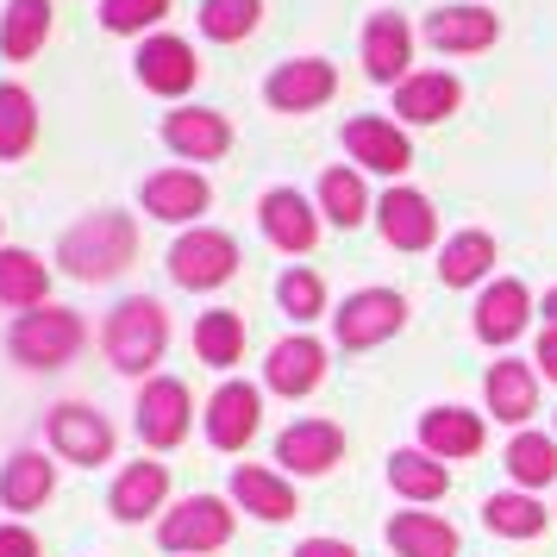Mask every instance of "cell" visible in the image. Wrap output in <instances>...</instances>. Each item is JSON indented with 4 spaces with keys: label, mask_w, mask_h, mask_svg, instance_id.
<instances>
[{
    "label": "cell",
    "mask_w": 557,
    "mask_h": 557,
    "mask_svg": "<svg viewBox=\"0 0 557 557\" xmlns=\"http://www.w3.org/2000/svg\"><path fill=\"white\" fill-rule=\"evenodd\" d=\"M488 263H495V238L488 232H457V238H445L438 276H445V288H470V282L488 276Z\"/></svg>",
    "instance_id": "obj_34"
},
{
    "label": "cell",
    "mask_w": 557,
    "mask_h": 557,
    "mask_svg": "<svg viewBox=\"0 0 557 557\" xmlns=\"http://www.w3.org/2000/svg\"><path fill=\"white\" fill-rule=\"evenodd\" d=\"M195 76H201V63H195V51L182 38H145L138 45V82L151 95H188Z\"/></svg>",
    "instance_id": "obj_20"
},
{
    "label": "cell",
    "mask_w": 557,
    "mask_h": 557,
    "mask_svg": "<svg viewBox=\"0 0 557 557\" xmlns=\"http://www.w3.org/2000/svg\"><path fill=\"white\" fill-rule=\"evenodd\" d=\"M257 220L270 232V245H282V251H313V238H320V213L307 207L301 188H270Z\"/></svg>",
    "instance_id": "obj_16"
},
{
    "label": "cell",
    "mask_w": 557,
    "mask_h": 557,
    "mask_svg": "<svg viewBox=\"0 0 557 557\" xmlns=\"http://www.w3.org/2000/svg\"><path fill=\"white\" fill-rule=\"evenodd\" d=\"M188 388H182L176 376H151L145 388H138V438L151 445V451H170V445H182L188 438Z\"/></svg>",
    "instance_id": "obj_7"
},
{
    "label": "cell",
    "mask_w": 557,
    "mask_h": 557,
    "mask_svg": "<svg viewBox=\"0 0 557 557\" xmlns=\"http://www.w3.org/2000/svg\"><path fill=\"white\" fill-rule=\"evenodd\" d=\"M45 38H51V0H7L0 51L13 57V63H26V57L45 51Z\"/></svg>",
    "instance_id": "obj_29"
},
{
    "label": "cell",
    "mask_w": 557,
    "mask_h": 557,
    "mask_svg": "<svg viewBox=\"0 0 557 557\" xmlns=\"http://www.w3.org/2000/svg\"><path fill=\"white\" fill-rule=\"evenodd\" d=\"M45 295H51V270L38 263L32 251H0V301L7 307H45Z\"/></svg>",
    "instance_id": "obj_33"
},
{
    "label": "cell",
    "mask_w": 557,
    "mask_h": 557,
    "mask_svg": "<svg viewBox=\"0 0 557 557\" xmlns=\"http://www.w3.org/2000/svg\"><path fill=\"white\" fill-rule=\"evenodd\" d=\"M388 545L401 557H457V527L445 513H395L388 520Z\"/></svg>",
    "instance_id": "obj_28"
},
{
    "label": "cell",
    "mask_w": 557,
    "mask_h": 557,
    "mask_svg": "<svg viewBox=\"0 0 557 557\" xmlns=\"http://www.w3.org/2000/svg\"><path fill=\"white\" fill-rule=\"evenodd\" d=\"M407 63H413L407 20L401 13H370V26H363V70L376 82H407Z\"/></svg>",
    "instance_id": "obj_17"
},
{
    "label": "cell",
    "mask_w": 557,
    "mask_h": 557,
    "mask_svg": "<svg viewBox=\"0 0 557 557\" xmlns=\"http://www.w3.org/2000/svg\"><path fill=\"white\" fill-rule=\"evenodd\" d=\"M545 326H557V288L545 295Z\"/></svg>",
    "instance_id": "obj_44"
},
{
    "label": "cell",
    "mask_w": 557,
    "mask_h": 557,
    "mask_svg": "<svg viewBox=\"0 0 557 557\" xmlns=\"http://www.w3.org/2000/svg\"><path fill=\"white\" fill-rule=\"evenodd\" d=\"M263 426V395L251 382H220V395L207 401V438L213 451H245Z\"/></svg>",
    "instance_id": "obj_8"
},
{
    "label": "cell",
    "mask_w": 557,
    "mask_h": 557,
    "mask_svg": "<svg viewBox=\"0 0 557 557\" xmlns=\"http://www.w3.org/2000/svg\"><path fill=\"white\" fill-rule=\"evenodd\" d=\"M276 295H282V307H288L295 320H313V313L326 307V288H320L313 270H288V276L276 282Z\"/></svg>",
    "instance_id": "obj_40"
},
{
    "label": "cell",
    "mask_w": 557,
    "mask_h": 557,
    "mask_svg": "<svg viewBox=\"0 0 557 557\" xmlns=\"http://www.w3.org/2000/svg\"><path fill=\"white\" fill-rule=\"evenodd\" d=\"M107 357H113V370H126V376H145L163 345H170V313L151 301V295H132L107 313V332H101Z\"/></svg>",
    "instance_id": "obj_2"
},
{
    "label": "cell",
    "mask_w": 557,
    "mask_h": 557,
    "mask_svg": "<svg viewBox=\"0 0 557 557\" xmlns=\"http://www.w3.org/2000/svg\"><path fill=\"white\" fill-rule=\"evenodd\" d=\"M507 476L520 482V488H545V482H557V438H545V432H520L513 445H507Z\"/></svg>",
    "instance_id": "obj_36"
},
{
    "label": "cell",
    "mask_w": 557,
    "mask_h": 557,
    "mask_svg": "<svg viewBox=\"0 0 557 557\" xmlns=\"http://www.w3.org/2000/svg\"><path fill=\"white\" fill-rule=\"evenodd\" d=\"M57 488V470L45 463L38 451H20L7 457V470H0V507H13V513H32V507H45Z\"/></svg>",
    "instance_id": "obj_27"
},
{
    "label": "cell",
    "mask_w": 557,
    "mask_h": 557,
    "mask_svg": "<svg viewBox=\"0 0 557 557\" xmlns=\"http://www.w3.org/2000/svg\"><path fill=\"white\" fill-rule=\"evenodd\" d=\"M482 413L470 407H426L420 413V451H432L438 463H451V457H476L482 451Z\"/></svg>",
    "instance_id": "obj_15"
},
{
    "label": "cell",
    "mask_w": 557,
    "mask_h": 557,
    "mask_svg": "<svg viewBox=\"0 0 557 557\" xmlns=\"http://www.w3.org/2000/svg\"><path fill=\"white\" fill-rule=\"evenodd\" d=\"M382 238L395 245V251H426L432 238H438V213L420 188H388L382 195Z\"/></svg>",
    "instance_id": "obj_14"
},
{
    "label": "cell",
    "mask_w": 557,
    "mask_h": 557,
    "mask_svg": "<svg viewBox=\"0 0 557 557\" xmlns=\"http://www.w3.org/2000/svg\"><path fill=\"white\" fill-rule=\"evenodd\" d=\"M82 313L76 307H32V313H20L13 320V332H7V351L20 357L26 370H63L70 357L82 351Z\"/></svg>",
    "instance_id": "obj_3"
},
{
    "label": "cell",
    "mask_w": 557,
    "mask_h": 557,
    "mask_svg": "<svg viewBox=\"0 0 557 557\" xmlns=\"http://www.w3.org/2000/svg\"><path fill=\"white\" fill-rule=\"evenodd\" d=\"M163 145L176 157H195V163H213V157L232 151V126L226 113H213V107H182L163 120Z\"/></svg>",
    "instance_id": "obj_12"
},
{
    "label": "cell",
    "mask_w": 557,
    "mask_h": 557,
    "mask_svg": "<svg viewBox=\"0 0 557 557\" xmlns=\"http://www.w3.org/2000/svg\"><path fill=\"white\" fill-rule=\"evenodd\" d=\"M132 257H138V226H132V213H113V207L76 220L57 245V263L76 282H113Z\"/></svg>",
    "instance_id": "obj_1"
},
{
    "label": "cell",
    "mask_w": 557,
    "mask_h": 557,
    "mask_svg": "<svg viewBox=\"0 0 557 557\" xmlns=\"http://www.w3.org/2000/svg\"><path fill=\"white\" fill-rule=\"evenodd\" d=\"M532 363H539V370H545V376L557 382V326L539 332V351H532Z\"/></svg>",
    "instance_id": "obj_43"
},
{
    "label": "cell",
    "mask_w": 557,
    "mask_h": 557,
    "mask_svg": "<svg viewBox=\"0 0 557 557\" xmlns=\"http://www.w3.org/2000/svg\"><path fill=\"white\" fill-rule=\"evenodd\" d=\"M457 101H463V88H457V76H445V70L407 76L401 88H395V113L413 120V126H438L445 113H457Z\"/></svg>",
    "instance_id": "obj_24"
},
{
    "label": "cell",
    "mask_w": 557,
    "mask_h": 557,
    "mask_svg": "<svg viewBox=\"0 0 557 557\" xmlns=\"http://www.w3.org/2000/svg\"><path fill=\"white\" fill-rule=\"evenodd\" d=\"M51 445H57V457L95 470V463L113 457V426H107V413H95V407L63 401V407H51Z\"/></svg>",
    "instance_id": "obj_9"
},
{
    "label": "cell",
    "mask_w": 557,
    "mask_h": 557,
    "mask_svg": "<svg viewBox=\"0 0 557 557\" xmlns=\"http://www.w3.org/2000/svg\"><path fill=\"white\" fill-rule=\"evenodd\" d=\"M345 151L363 163V170H382V176H401L407 163H413V145H407V132L395 120H376V113H363L345 126Z\"/></svg>",
    "instance_id": "obj_13"
},
{
    "label": "cell",
    "mask_w": 557,
    "mask_h": 557,
    "mask_svg": "<svg viewBox=\"0 0 557 557\" xmlns=\"http://www.w3.org/2000/svg\"><path fill=\"white\" fill-rule=\"evenodd\" d=\"M332 88H338V76H332L326 57H295V63H282L276 76L263 82L276 113H313V107L332 101Z\"/></svg>",
    "instance_id": "obj_10"
},
{
    "label": "cell",
    "mask_w": 557,
    "mask_h": 557,
    "mask_svg": "<svg viewBox=\"0 0 557 557\" xmlns=\"http://www.w3.org/2000/svg\"><path fill=\"white\" fill-rule=\"evenodd\" d=\"M527 313H532L527 282H513V276L488 282V288H482V301H476V338H488V345H507V338H520Z\"/></svg>",
    "instance_id": "obj_22"
},
{
    "label": "cell",
    "mask_w": 557,
    "mask_h": 557,
    "mask_svg": "<svg viewBox=\"0 0 557 557\" xmlns=\"http://www.w3.org/2000/svg\"><path fill=\"white\" fill-rule=\"evenodd\" d=\"M163 20H170V0H101V26L120 32V38H132L145 26H163Z\"/></svg>",
    "instance_id": "obj_39"
},
{
    "label": "cell",
    "mask_w": 557,
    "mask_h": 557,
    "mask_svg": "<svg viewBox=\"0 0 557 557\" xmlns=\"http://www.w3.org/2000/svg\"><path fill=\"white\" fill-rule=\"evenodd\" d=\"M157 545L176 557H207V552H226L232 545V507L220 495H188L163 513L157 527Z\"/></svg>",
    "instance_id": "obj_4"
},
{
    "label": "cell",
    "mask_w": 557,
    "mask_h": 557,
    "mask_svg": "<svg viewBox=\"0 0 557 557\" xmlns=\"http://www.w3.org/2000/svg\"><path fill=\"white\" fill-rule=\"evenodd\" d=\"M338 457H345V432L332 420H295L276 438V463H288L295 476H326Z\"/></svg>",
    "instance_id": "obj_11"
},
{
    "label": "cell",
    "mask_w": 557,
    "mask_h": 557,
    "mask_svg": "<svg viewBox=\"0 0 557 557\" xmlns=\"http://www.w3.org/2000/svg\"><path fill=\"white\" fill-rule=\"evenodd\" d=\"M482 395H488V413H495V420L527 426L532 407H539V370L520 363V357H502V363L488 370V382H482Z\"/></svg>",
    "instance_id": "obj_19"
},
{
    "label": "cell",
    "mask_w": 557,
    "mask_h": 557,
    "mask_svg": "<svg viewBox=\"0 0 557 557\" xmlns=\"http://www.w3.org/2000/svg\"><path fill=\"white\" fill-rule=\"evenodd\" d=\"M207 182L195 176V170H157L151 182H145V213L151 220H170V226H182V220H195V213H207Z\"/></svg>",
    "instance_id": "obj_23"
},
{
    "label": "cell",
    "mask_w": 557,
    "mask_h": 557,
    "mask_svg": "<svg viewBox=\"0 0 557 557\" xmlns=\"http://www.w3.org/2000/svg\"><path fill=\"white\" fill-rule=\"evenodd\" d=\"M195 351H201V363H213V370H232V363L245 357V320H238L232 307L201 313V326H195Z\"/></svg>",
    "instance_id": "obj_35"
},
{
    "label": "cell",
    "mask_w": 557,
    "mask_h": 557,
    "mask_svg": "<svg viewBox=\"0 0 557 557\" xmlns=\"http://www.w3.org/2000/svg\"><path fill=\"white\" fill-rule=\"evenodd\" d=\"M0 557H38V539L26 527H0Z\"/></svg>",
    "instance_id": "obj_41"
},
{
    "label": "cell",
    "mask_w": 557,
    "mask_h": 557,
    "mask_svg": "<svg viewBox=\"0 0 557 557\" xmlns=\"http://www.w3.org/2000/svg\"><path fill=\"white\" fill-rule=\"evenodd\" d=\"M320 201H326V220L332 226H363V213H370V195H363V176L357 170H326L320 176Z\"/></svg>",
    "instance_id": "obj_37"
},
{
    "label": "cell",
    "mask_w": 557,
    "mask_h": 557,
    "mask_svg": "<svg viewBox=\"0 0 557 557\" xmlns=\"http://www.w3.org/2000/svg\"><path fill=\"white\" fill-rule=\"evenodd\" d=\"M495 38H502V26H495V13H482V7H438V13H426L432 51H488Z\"/></svg>",
    "instance_id": "obj_21"
},
{
    "label": "cell",
    "mask_w": 557,
    "mask_h": 557,
    "mask_svg": "<svg viewBox=\"0 0 557 557\" xmlns=\"http://www.w3.org/2000/svg\"><path fill=\"white\" fill-rule=\"evenodd\" d=\"M38 145V107L20 82H0V163L26 157Z\"/></svg>",
    "instance_id": "obj_31"
},
{
    "label": "cell",
    "mask_w": 557,
    "mask_h": 557,
    "mask_svg": "<svg viewBox=\"0 0 557 557\" xmlns=\"http://www.w3.org/2000/svg\"><path fill=\"white\" fill-rule=\"evenodd\" d=\"M295 557H357V552L345 545V539H301V545H295Z\"/></svg>",
    "instance_id": "obj_42"
},
{
    "label": "cell",
    "mask_w": 557,
    "mask_h": 557,
    "mask_svg": "<svg viewBox=\"0 0 557 557\" xmlns=\"http://www.w3.org/2000/svg\"><path fill=\"white\" fill-rule=\"evenodd\" d=\"M545 502H532L527 488H513V495H488L482 502V527L495 532V539H539L545 532Z\"/></svg>",
    "instance_id": "obj_30"
},
{
    "label": "cell",
    "mask_w": 557,
    "mask_h": 557,
    "mask_svg": "<svg viewBox=\"0 0 557 557\" xmlns=\"http://www.w3.org/2000/svg\"><path fill=\"white\" fill-rule=\"evenodd\" d=\"M232 270H238L232 232L195 226V232H182L176 245H170V276H176L182 288H220V282H232Z\"/></svg>",
    "instance_id": "obj_6"
},
{
    "label": "cell",
    "mask_w": 557,
    "mask_h": 557,
    "mask_svg": "<svg viewBox=\"0 0 557 557\" xmlns=\"http://www.w3.org/2000/svg\"><path fill=\"white\" fill-rule=\"evenodd\" d=\"M163 495H170V470L145 457V463H126V470H120V482H113L107 507H113V520H145V513H157V507H163Z\"/></svg>",
    "instance_id": "obj_26"
},
{
    "label": "cell",
    "mask_w": 557,
    "mask_h": 557,
    "mask_svg": "<svg viewBox=\"0 0 557 557\" xmlns=\"http://www.w3.org/2000/svg\"><path fill=\"white\" fill-rule=\"evenodd\" d=\"M388 482H395V495H407V502H438L451 488V470L432 451H395L388 457Z\"/></svg>",
    "instance_id": "obj_32"
},
{
    "label": "cell",
    "mask_w": 557,
    "mask_h": 557,
    "mask_svg": "<svg viewBox=\"0 0 557 557\" xmlns=\"http://www.w3.org/2000/svg\"><path fill=\"white\" fill-rule=\"evenodd\" d=\"M320 376H326V351H320L313 338H301V332L282 338L276 351H270V363H263V382H270L276 395H288V401H295V395H313Z\"/></svg>",
    "instance_id": "obj_18"
},
{
    "label": "cell",
    "mask_w": 557,
    "mask_h": 557,
    "mask_svg": "<svg viewBox=\"0 0 557 557\" xmlns=\"http://www.w3.org/2000/svg\"><path fill=\"white\" fill-rule=\"evenodd\" d=\"M401 326H407V301L395 288H357V295H345V307L332 313V332H338L345 351H370L382 338H395Z\"/></svg>",
    "instance_id": "obj_5"
},
{
    "label": "cell",
    "mask_w": 557,
    "mask_h": 557,
    "mask_svg": "<svg viewBox=\"0 0 557 557\" xmlns=\"http://www.w3.org/2000/svg\"><path fill=\"white\" fill-rule=\"evenodd\" d=\"M232 502L245 507V513H257V520H288V513H301L295 488H288L276 470H257V463H238V470H232Z\"/></svg>",
    "instance_id": "obj_25"
},
{
    "label": "cell",
    "mask_w": 557,
    "mask_h": 557,
    "mask_svg": "<svg viewBox=\"0 0 557 557\" xmlns=\"http://www.w3.org/2000/svg\"><path fill=\"white\" fill-rule=\"evenodd\" d=\"M263 0H201V32L213 45H238L245 32H257Z\"/></svg>",
    "instance_id": "obj_38"
}]
</instances>
